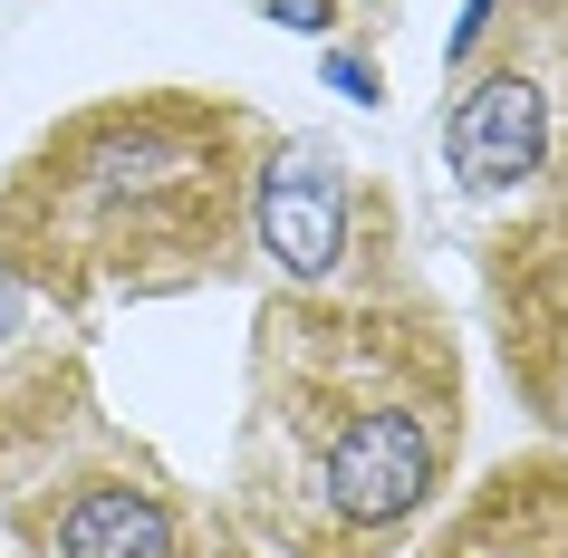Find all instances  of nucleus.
<instances>
[{"mask_svg": "<svg viewBox=\"0 0 568 558\" xmlns=\"http://www.w3.org/2000/svg\"><path fill=\"white\" fill-rule=\"evenodd\" d=\"M0 539L20 558H261L232 500L97 405L68 337H0Z\"/></svg>", "mask_w": 568, "mask_h": 558, "instance_id": "obj_3", "label": "nucleus"}, {"mask_svg": "<svg viewBox=\"0 0 568 558\" xmlns=\"http://www.w3.org/2000/svg\"><path fill=\"white\" fill-rule=\"evenodd\" d=\"M424 558H568V453H510L481 491H463Z\"/></svg>", "mask_w": 568, "mask_h": 558, "instance_id": "obj_6", "label": "nucleus"}, {"mask_svg": "<svg viewBox=\"0 0 568 558\" xmlns=\"http://www.w3.org/2000/svg\"><path fill=\"white\" fill-rule=\"evenodd\" d=\"M434 154L473 212L568 183V0H520V10L501 0L481 49L453 68Z\"/></svg>", "mask_w": 568, "mask_h": 558, "instance_id": "obj_4", "label": "nucleus"}, {"mask_svg": "<svg viewBox=\"0 0 568 558\" xmlns=\"http://www.w3.org/2000/svg\"><path fill=\"white\" fill-rule=\"evenodd\" d=\"M280 125L222 88L88 97L0 164V290L88 318L251 270V174Z\"/></svg>", "mask_w": 568, "mask_h": 558, "instance_id": "obj_2", "label": "nucleus"}, {"mask_svg": "<svg viewBox=\"0 0 568 558\" xmlns=\"http://www.w3.org/2000/svg\"><path fill=\"white\" fill-rule=\"evenodd\" d=\"M328 88H347L357 106H376V97H386V78H376L366 59H347V49H337V59H328Z\"/></svg>", "mask_w": 568, "mask_h": 558, "instance_id": "obj_7", "label": "nucleus"}, {"mask_svg": "<svg viewBox=\"0 0 568 558\" xmlns=\"http://www.w3.org/2000/svg\"><path fill=\"white\" fill-rule=\"evenodd\" d=\"M405 222L376 183L347 174L328 135H270L261 174H251V251L280 270V290H328L366 261V241Z\"/></svg>", "mask_w": 568, "mask_h": 558, "instance_id": "obj_5", "label": "nucleus"}, {"mask_svg": "<svg viewBox=\"0 0 568 558\" xmlns=\"http://www.w3.org/2000/svg\"><path fill=\"white\" fill-rule=\"evenodd\" d=\"M337 10H347V0H270V20H280V30H328Z\"/></svg>", "mask_w": 568, "mask_h": 558, "instance_id": "obj_8", "label": "nucleus"}, {"mask_svg": "<svg viewBox=\"0 0 568 558\" xmlns=\"http://www.w3.org/2000/svg\"><path fill=\"white\" fill-rule=\"evenodd\" d=\"M463 395L453 308L386 222L347 280L251 308L232 520L261 558H405L463 481Z\"/></svg>", "mask_w": 568, "mask_h": 558, "instance_id": "obj_1", "label": "nucleus"}]
</instances>
